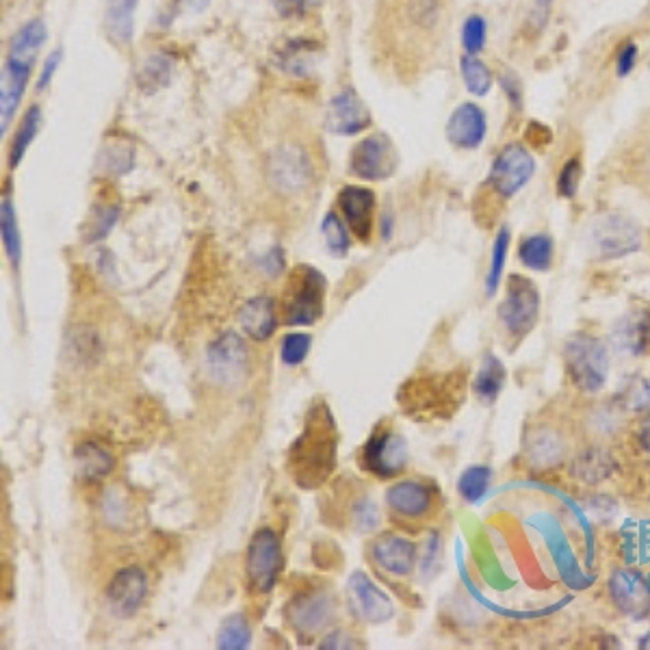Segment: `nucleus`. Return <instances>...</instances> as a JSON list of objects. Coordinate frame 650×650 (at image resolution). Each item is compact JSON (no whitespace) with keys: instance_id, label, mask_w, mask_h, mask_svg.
I'll return each instance as SVG.
<instances>
[{"instance_id":"f257e3e1","label":"nucleus","mask_w":650,"mask_h":650,"mask_svg":"<svg viewBox=\"0 0 650 650\" xmlns=\"http://www.w3.org/2000/svg\"><path fill=\"white\" fill-rule=\"evenodd\" d=\"M338 425L329 406L317 399L309 412L300 436L287 454V471L296 486L317 490L329 482L338 462Z\"/></svg>"},{"instance_id":"f03ea898","label":"nucleus","mask_w":650,"mask_h":650,"mask_svg":"<svg viewBox=\"0 0 650 650\" xmlns=\"http://www.w3.org/2000/svg\"><path fill=\"white\" fill-rule=\"evenodd\" d=\"M449 0H390L388 39L397 52L425 59L445 39Z\"/></svg>"},{"instance_id":"7ed1b4c3","label":"nucleus","mask_w":650,"mask_h":650,"mask_svg":"<svg viewBox=\"0 0 650 650\" xmlns=\"http://www.w3.org/2000/svg\"><path fill=\"white\" fill-rule=\"evenodd\" d=\"M564 371L570 384L586 393L597 395L607 386L612 371V356L605 340L594 334L579 332L573 334L562 349Z\"/></svg>"},{"instance_id":"20e7f679","label":"nucleus","mask_w":650,"mask_h":650,"mask_svg":"<svg viewBox=\"0 0 650 650\" xmlns=\"http://www.w3.org/2000/svg\"><path fill=\"white\" fill-rule=\"evenodd\" d=\"M645 243L640 224L618 210L597 215L586 232V245L592 261L607 263L636 254Z\"/></svg>"},{"instance_id":"39448f33","label":"nucleus","mask_w":650,"mask_h":650,"mask_svg":"<svg viewBox=\"0 0 650 650\" xmlns=\"http://www.w3.org/2000/svg\"><path fill=\"white\" fill-rule=\"evenodd\" d=\"M325 289H327V282L320 269L311 265L293 267L282 289V300H280L282 322L291 327L317 324L324 317Z\"/></svg>"},{"instance_id":"423d86ee","label":"nucleus","mask_w":650,"mask_h":650,"mask_svg":"<svg viewBox=\"0 0 650 650\" xmlns=\"http://www.w3.org/2000/svg\"><path fill=\"white\" fill-rule=\"evenodd\" d=\"M542 298L533 280L514 274L505 282V296L496 309L501 334L507 342L518 345L527 338L540 320Z\"/></svg>"},{"instance_id":"0eeeda50","label":"nucleus","mask_w":650,"mask_h":650,"mask_svg":"<svg viewBox=\"0 0 650 650\" xmlns=\"http://www.w3.org/2000/svg\"><path fill=\"white\" fill-rule=\"evenodd\" d=\"M282 568H285V555H282L280 538L269 527L258 529L252 535L248 544V555H245V579H248L250 594L254 597L272 594Z\"/></svg>"},{"instance_id":"6e6552de","label":"nucleus","mask_w":650,"mask_h":650,"mask_svg":"<svg viewBox=\"0 0 650 650\" xmlns=\"http://www.w3.org/2000/svg\"><path fill=\"white\" fill-rule=\"evenodd\" d=\"M360 467L380 480H395L408 467V443L390 425L377 423L360 454Z\"/></svg>"},{"instance_id":"1a4fd4ad","label":"nucleus","mask_w":650,"mask_h":650,"mask_svg":"<svg viewBox=\"0 0 650 650\" xmlns=\"http://www.w3.org/2000/svg\"><path fill=\"white\" fill-rule=\"evenodd\" d=\"M533 171L535 161L531 153L520 144H509L498 153L490 167L488 189L494 195L509 200L533 178Z\"/></svg>"},{"instance_id":"9d476101","label":"nucleus","mask_w":650,"mask_h":650,"mask_svg":"<svg viewBox=\"0 0 650 650\" xmlns=\"http://www.w3.org/2000/svg\"><path fill=\"white\" fill-rule=\"evenodd\" d=\"M573 456L568 436L553 423H538L527 432L525 458L531 471L546 473L562 469Z\"/></svg>"},{"instance_id":"9b49d317","label":"nucleus","mask_w":650,"mask_h":650,"mask_svg":"<svg viewBox=\"0 0 650 650\" xmlns=\"http://www.w3.org/2000/svg\"><path fill=\"white\" fill-rule=\"evenodd\" d=\"M285 618L289 627L298 634V638L302 642H309L317 634H322L325 627H329L334 618V599L324 590L302 592L293 601H289Z\"/></svg>"},{"instance_id":"f8f14e48","label":"nucleus","mask_w":650,"mask_h":650,"mask_svg":"<svg viewBox=\"0 0 650 650\" xmlns=\"http://www.w3.org/2000/svg\"><path fill=\"white\" fill-rule=\"evenodd\" d=\"M313 173H315L313 162L309 159L306 151L298 144H287L276 148L267 165L269 184L276 191L289 193V195L309 189Z\"/></svg>"},{"instance_id":"ddd939ff","label":"nucleus","mask_w":650,"mask_h":650,"mask_svg":"<svg viewBox=\"0 0 650 650\" xmlns=\"http://www.w3.org/2000/svg\"><path fill=\"white\" fill-rule=\"evenodd\" d=\"M607 594L614 607L631 621L650 616V581L636 568H616L607 579Z\"/></svg>"},{"instance_id":"4468645a","label":"nucleus","mask_w":650,"mask_h":650,"mask_svg":"<svg viewBox=\"0 0 650 650\" xmlns=\"http://www.w3.org/2000/svg\"><path fill=\"white\" fill-rule=\"evenodd\" d=\"M208 371L221 386L234 388L248 375V347L245 340L228 329L208 347Z\"/></svg>"},{"instance_id":"2eb2a0df","label":"nucleus","mask_w":650,"mask_h":650,"mask_svg":"<svg viewBox=\"0 0 650 650\" xmlns=\"http://www.w3.org/2000/svg\"><path fill=\"white\" fill-rule=\"evenodd\" d=\"M347 605L351 614L369 625H384L395 616L393 601L373 583V579L356 570L347 581Z\"/></svg>"},{"instance_id":"dca6fc26","label":"nucleus","mask_w":650,"mask_h":650,"mask_svg":"<svg viewBox=\"0 0 650 650\" xmlns=\"http://www.w3.org/2000/svg\"><path fill=\"white\" fill-rule=\"evenodd\" d=\"M399 155L386 135H371L360 140L351 151V173L362 180H386L395 173Z\"/></svg>"},{"instance_id":"f3484780","label":"nucleus","mask_w":650,"mask_h":650,"mask_svg":"<svg viewBox=\"0 0 650 650\" xmlns=\"http://www.w3.org/2000/svg\"><path fill=\"white\" fill-rule=\"evenodd\" d=\"M436 488L421 480H404L386 490V505L395 518L428 520L438 509Z\"/></svg>"},{"instance_id":"a211bd4d","label":"nucleus","mask_w":650,"mask_h":650,"mask_svg":"<svg viewBox=\"0 0 650 650\" xmlns=\"http://www.w3.org/2000/svg\"><path fill=\"white\" fill-rule=\"evenodd\" d=\"M148 597V575L140 566H127L107 586V601L118 618H133Z\"/></svg>"},{"instance_id":"6ab92c4d","label":"nucleus","mask_w":650,"mask_h":650,"mask_svg":"<svg viewBox=\"0 0 650 650\" xmlns=\"http://www.w3.org/2000/svg\"><path fill=\"white\" fill-rule=\"evenodd\" d=\"M325 127L334 135L353 137L371 127V111L366 109V105L360 100L356 92L342 89L327 105Z\"/></svg>"},{"instance_id":"aec40b11","label":"nucleus","mask_w":650,"mask_h":650,"mask_svg":"<svg viewBox=\"0 0 650 650\" xmlns=\"http://www.w3.org/2000/svg\"><path fill=\"white\" fill-rule=\"evenodd\" d=\"M338 210L345 217L349 232L369 243L373 237V219H375V193L366 186H345L336 197Z\"/></svg>"},{"instance_id":"412c9836","label":"nucleus","mask_w":650,"mask_h":650,"mask_svg":"<svg viewBox=\"0 0 650 650\" xmlns=\"http://www.w3.org/2000/svg\"><path fill=\"white\" fill-rule=\"evenodd\" d=\"M616 456L605 447V443H590L575 452L570 458V473L577 482L588 486H599L616 473Z\"/></svg>"},{"instance_id":"4be33fe9","label":"nucleus","mask_w":650,"mask_h":650,"mask_svg":"<svg viewBox=\"0 0 650 650\" xmlns=\"http://www.w3.org/2000/svg\"><path fill=\"white\" fill-rule=\"evenodd\" d=\"M373 562L395 577H408L417 566V546L397 533L380 535L371 546Z\"/></svg>"},{"instance_id":"5701e85b","label":"nucleus","mask_w":650,"mask_h":650,"mask_svg":"<svg viewBox=\"0 0 650 650\" xmlns=\"http://www.w3.org/2000/svg\"><path fill=\"white\" fill-rule=\"evenodd\" d=\"M612 342L631 358L650 356V311L636 309L625 313L612 329Z\"/></svg>"},{"instance_id":"b1692460","label":"nucleus","mask_w":650,"mask_h":650,"mask_svg":"<svg viewBox=\"0 0 650 650\" xmlns=\"http://www.w3.org/2000/svg\"><path fill=\"white\" fill-rule=\"evenodd\" d=\"M486 129L484 111L473 103H465L447 122V140L460 151H476L482 146Z\"/></svg>"},{"instance_id":"393cba45","label":"nucleus","mask_w":650,"mask_h":650,"mask_svg":"<svg viewBox=\"0 0 650 650\" xmlns=\"http://www.w3.org/2000/svg\"><path fill=\"white\" fill-rule=\"evenodd\" d=\"M627 428V410L618 404V399L594 404L583 414V430L590 441L607 443L614 441Z\"/></svg>"},{"instance_id":"a878e982","label":"nucleus","mask_w":650,"mask_h":650,"mask_svg":"<svg viewBox=\"0 0 650 650\" xmlns=\"http://www.w3.org/2000/svg\"><path fill=\"white\" fill-rule=\"evenodd\" d=\"M239 325L256 342L272 338L278 327L276 300L269 296H256L248 300L239 311Z\"/></svg>"},{"instance_id":"bb28decb","label":"nucleus","mask_w":650,"mask_h":650,"mask_svg":"<svg viewBox=\"0 0 650 650\" xmlns=\"http://www.w3.org/2000/svg\"><path fill=\"white\" fill-rule=\"evenodd\" d=\"M44 41H46V24H44V20L35 17V20L26 22L24 26L17 28V33L9 41L7 63L17 65V68L33 70L35 59H37Z\"/></svg>"},{"instance_id":"cd10ccee","label":"nucleus","mask_w":650,"mask_h":650,"mask_svg":"<svg viewBox=\"0 0 650 650\" xmlns=\"http://www.w3.org/2000/svg\"><path fill=\"white\" fill-rule=\"evenodd\" d=\"M28 76H31V70L4 63L2 83H0V133H2V137L7 135V127L11 124L15 111L22 103Z\"/></svg>"},{"instance_id":"c85d7f7f","label":"nucleus","mask_w":650,"mask_h":650,"mask_svg":"<svg viewBox=\"0 0 650 650\" xmlns=\"http://www.w3.org/2000/svg\"><path fill=\"white\" fill-rule=\"evenodd\" d=\"M79 478L85 482H100L116 469V458L98 443H83L74 454Z\"/></svg>"},{"instance_id":"c756f323","label":"nucleus","mask_w":650,"mask_h":650,"mask_svg":"<svg viewBox=\"0 0 650 650\" xmlns=\"http://www.w3.org/2000/svg\"><path fill=\"white\" fill-rule=\"evenodd\" d=\"M555 258V243L553 237L546 232H533L525 237L518 245V261L529 272H549Z\"/></svg>"},{"instance_id":"7c9ffc66","label":"nucleus","mask_w":650,"mask_h":650,"mask_svg":"<svg viewBox=\"0 0 650 650\" xmlns=\"http://www.w3.org/2000/svg\"><path fill=\"white\" fill-rule=\"evenodd\" d=\"M505 382H507V369H505V364L501 362L498 356L486 353L482 358V364H480L478 375H476V382H473V390H476L478 399L484 406L494 404L498 399Z\"/></svg>"},{"instance_id":"2f4dec72","label":"nucleus","mask_w":650,"mask_h":650,"mask_svg":"<svg viewBox=\"0 0 650 650\" xmlns=\"http://www.w3.org/2000/svg\"><path fill=\"white\" fill-rule=\"evenodd\" d=\"M137 4L140 0H109L105 11V28L116 44H129L133 39Z\"/></svg>"},{"instance_id":"473e14b6","label":"nucleus","mask_w":650,"mask_h":650,"mask_svg":"<svg viewBox=\"0 0 650 650\" xmlns=\"http://www.w3.org/2000/svg\"><path fill=\"white\" fill-rule=\"evenodd\" d=\"M0 234H2V245H4L7 258L11 261L13 267H17L22 261V237H20V228L15 221L13 204L7 195L2 197V204H0Z\"/></svg>"},{"instance_id":"72a5a7b5","label":"nucleus","mask_w":650,"mask_h":650,"mask_svg":"<svg viewBox=\"0 0 650 650\" xmlns=\"http://www.w3.org/2000/svg\"><path fill=\"white\" fill-rule=\"evenodd\" d=\"M39 127H41V111H39V107H31L26 111L22 124L17 127L15 137H13L11 148H9V165L11 167H17V162L24 159L28 146L33 144L35 135L39 133Z\"/></svg>"},{"instance_id":"f704fd0d","label":"nucleus","mask_w":650,"mask_h":650,"mask_svg":"<svg viewBox=\"0 0 650 650\" xmlns=\"http://www.w3.org/2000/svg\"><path fill=\"white\" fill-rule=\"evenodd\" d=\"M492 480H494V473H492L490 467H486V465H473V467L465 469V473L460 476V480H458V494L467 503L476 505V503H480L484 498V494L490 490Z\"/></svg>"},{"instance_id":"c9c22d12","label":"nucleus","mask_w":650,"mask_h":650,"mask_svg":"<svg viewBox=\"0 0 650 650\" xmlns=\"http://www.w3.org/2000/svg\"><path fill=\"white\" fill-rule=\"evenodd\" d=\"M345 520L356 531H373L380 525V509L364 492H356L353 496H349V507H347Z\"/></svg>"},{"instance_id":"e433bc0d","label":"nucleus","mask_w":650,"mask_h":650,"mask_svg":"<svg viewBox=\"0 0 650 650\" xmlns=\"http://www.w3.org/2000/svg\"><path fill=\"white\" fill-rule=\"evenodd\" d=\"M252 642V629L245 616L234 614L228 621H224L219 634H217V649L243 650Z\"/></svg>"},{"instance_id":"4c0bfd02","label":"nucleus","mask_w":650,"mask_h":650,"mask_svg":"<svg viewBox=\"0 0 650 650\" xmlns=\"http://www.w3.org/2000/svg\"><path fill=\"white\" fill-rule=\"evenodd\" d=\"M509 243H511V232L507 226H501L496 237H494V245H492V258H490V269L486 276V296L492 298L498 289L503 269H505V258L509 252Z\"/></svg>"},{"instance_id":"58836bf2","label":"nucleus","mask_w":650,"mask_h":650,"mask_svg":"<svg viewBox=\"0 0 650 650\" xmlns=\"http://www.w3.org/2000/svg\"><path fill=\"white\" fill-rule=\"evenodd\" d=\"M462 79L473 96H486L492 87V72L478 55L462 57Z\"/></svg>"},{"instance_id":"ea45409f","label":"nucleus","mask_w":650,"mask_h":650,"mask_svg":"<svg viewBox=\"0 0 650 650\" xmlns=\"http://www.w3.org/2000/svg\"><path fill=\"white\" fill-rule=\"evenodd\" d=\"M169 76H171V61L162 55H155L140 70L137 83L144 92H155L169 83Z\"/></svg>"},{"instance_id":"a19ab883","label":"nucleus","mask_w":650,"mask_h":650,"mask_svg":"<svg viewBox=\"0 0 650 650\" xmlns=\"http://www.w3.org/2000/svg\"><path fill=\"white\" fill-rule=\"evenodd\" d=\"M322 234H324L325 245L336 256L347 254V250L351 248L349 230H347V226L342 224V219L336 213H327L325 215L324 224H322Z\"/></svg>"},{"instance_id":"79ce46f5","label":"nucleus","mask_w":650,"mask_h":650,"mask_svg":"<svg viewBox=\"0 0 650 650\" xmlns=\"http://www.w3.org/2000/svg\"><path fill=\"white\" fill-rule=\"evenodd\" d=\"M311 345L313 338L309 334H300V332H291L282 338L280 342V358L287 366H300L309 353H311Z\"/></svg>"},{"instance_id":"37998d69","label":"nucleus","mask_w":650,"mask_h":650,"mask_svg":"<svg viewBox=\"0 0 650 650\" xmlns=\"http://www.w3.org/2000/svg\"><path fill=\"white\" fill-rule=\"evenodd\" d=\"M488 26L482 15H469L462 24V46L467 55H478L486 46Z\"/></svg>"},{"instance_id":"c03bdc74","label":"nucleus","mask_w":650,"mask_h":650,"mask_svg":"<svg viewBox=\"0 0 650 650\" xmlns=\"http://www.w3.org/2000/svg\"><path fill=\"white\" fill-rule=\"evenodd\" d=\"M618 404L627 412H647L650 410V382L649 380H636L629 382V386L618 397Z\"/></svg>"},{"instance_id":"a18cd8bd","label":"nucleus","mask_w":650,"mask_h":650,"mask_svg":"<svg viewBox=\"0 0 650 650\" xmlns=\"http://www.w3.org/2000/svg\"><path fill=\"white\" fill-rule=\"evenodd\" d=\"M581 178H583V162H581V159H577V157L568 159L564 162V167L559 169V176H557V193L566 200L575 197L577 191H579Z\"/></svg>"},{"instance_id":"49530a36","label":"nucleus","mask_w":650,"mask_h":650,"mask_svg":"<svg viewBox=\"0 0 650 650\" xmlns=\"http://www.w3.org/2000/svg\"><path fill=\"white\" fill-rule=\"evenodd\" d=\"M118 215H120V208L118 206H100L98 213H96V219L94 224L89 226V234H87V241H98L103 237L109 234V230L113 228V224L118 221Z\"/></svg>"},{"instance_id":"de8ad7c7","label":"nucleus","mask_w":650,"mask_h":650,"mask_svg":"<svg viewBox=\"0 0 650 650\" xmlns=\"http://www.w3.org/2000/svg\"><path fill=\"white\" fill-rule=\"evenodd\" d=\"M324 0H274L276 9L282 15H304L311 9H317Z\"/></svg>"},{"instance_id":"09e8293b","label":"nucleus","mask_w":650,"mask_h":650,"mask_svg":"<svg viewBox=\"0 0 650 650\" xmlns=\"http://www.w3.org/2000/svg\"><path fill=\"white\" fill-rule=\"evenodd\" d=\"M634 441L640 452L650 454V410L642 412V417H638L634 425Z\"/></svg>"},{"instance_id":"8fccbe9b","label":"nucleus","mask_w":650,"mask_h":650,"mask_svg":"<svg viewBox=\"0 0 650 650\" xmlns=\"http://www.w3.org/2000/svg\"><path fill=\"white\" fill-rule=\"evenodd\" d=\"M636 61H638V46H636V44H627V46L618 52V59H616L618 74H621V76H627V74L636 68Z\"/></svg>"},{"instance_id":"3c124183","label":"nucleus","mask_w":650,"mask_h":650,"mask_svg":"<svg viewBox=\"0 0 650 650\" xmlns=\"http://www.w3.org/2000/svg\"><path fill=\"white\" fill-rule=\"evenodd\" d=\"M320 649H356V640L347 631H332L329 636H325L322 640Z\"/></svg>"},{"instance_id":"603ef678","label":"nucleus","mask_w":650,"mask_h":650,"mask_svg":"<svg viewBox=\"0 0 650 650\" xmlns=\"http://www.w3.org/2000/svg\"><path fill=\"white\" fill-rule=\"evenodd\" d=\"M549 9H551V0H533V7L529 11V22L535 26V31H542V26L546 24Z\"/></svg>"},{"instance_id":"864d4df0","label":"nucleus","mask_w":650,"mask_h":650,"mask_svg":"<svg viewBox=\"0 0 650 650\" xmlns=\"http://www.w3.org/2000/svg\"><path fill=\"white\" fill-rule=\"evenodd\" d=\"M59 63H61V50H55V52L46 59V63H44L41 76H39V81H37V89H46V87H48V83H50V79L55 76Z\"/></svg>"},{"instance_id":"5fc2aeb1","label":"nucleus","mask_w":650,"mask_h":650,"mask_svg":"<svg viewBox=\"0 0 650 650\" xmlns=\"http://www.w3.org/2000/svg\"><path fill=\"white\" fill-rule=\"evenodd\" d=\"M640 649H650V629L647 631V636L640 638Z\"/></svg>"}]
</instances>
